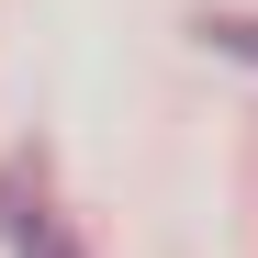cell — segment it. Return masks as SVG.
<instances>
[{
  "label": "cell",
  "instance_id": "6da1fadb",
  "mask_svg": "<svg viewBox=\"0 0 258 258\" xmlns=\"http://www.w3.org/2000/svg\"><path fill=\"white\" fill-rule=\"evenodd\" d=\"M12 247H23V258H79V247H68V225H56V213H12Z\"/></svg>",
  "mask_w": 258,
  "mask_h": 258
},
{
  "label": "cell",
  "instance_id": "7a4b0ae2",
  "mask_svg": "<svg viewBox=\"0 0 258 258\" xmlns=\"http://www.w3.org/2000/svg\"><path fill=\"white\" fill-rule=\"evenodd\" d=\"M202 45H225V56H258V23H247V12H202Z\"/></svg>",
  "mask_w": 258,
  "mask_h": 258
}]
</instances>
